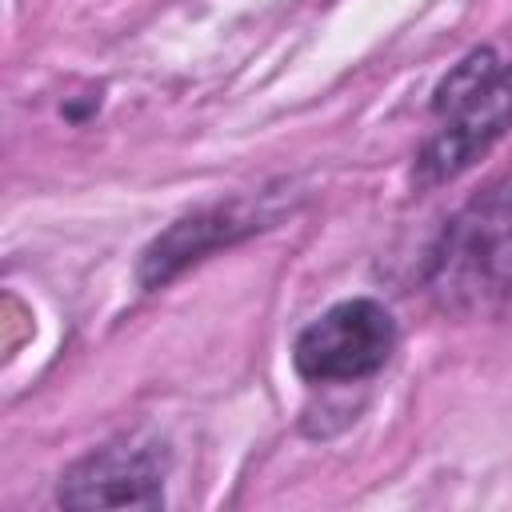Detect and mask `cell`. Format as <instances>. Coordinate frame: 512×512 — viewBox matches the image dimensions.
<instances>
[{
	"label": "cell",
	"mask_w": 512,
	"mask_h": 512,
	"mask_svg": "<svg viewBox=\"0 0 512 512\" xmlns=\"http://www.w3.org/2000/svg\"><path fill=\"white\" fill-rule=\"evenodd\" d=\"M396 336V320L380 300H340L296 336L292 368L308 384H356L388 364Z\"/></svg>",
	"instance_id": "cell-3"
},
{
	"label": "cell",
	"mask_w": 512,
	"mask_h": 512,
	"mask_svg": "<svg viewBox=\"0 0 512 512\" xmlns=\"http://www.w3.org/2000/svg\"><path fill=\"white\" fill-rule=\"evenodd\" d=\"M512 128V60L472 48L432 92V132L416 152V184L432 188L468 172Z\"/></svg>",
	"instance_id": "cell-1"
},
{
	"label": "cell",
	"mask_w": 512,
	"mask_h": 512,
	"mask_svg": "<svg viewBox=\"0 0 512 512\" xmlns=\"http://www.w3.org/2000/svg\"><path fill=\"white\" fill-rule=\"evenodd\" d=\"M168 476V444L128 432L80 456L56 488L64 508H160Z\"/></svg>",
	"instance_id": "cell-4"
},
{
	"label": "cell",
	"mask_w": 512,
	"mask_h": 512,
	"mask_svg": "<svg viewBox=\"0 0 512 512\" xmlns=\"http://www.w3.org/2000/svg\"><path fill=\"white\" fill-rule=\"evenodd\" d=\"M424 280L432 300L456 316H492L512 304V176L448 220Z\"/></svg>",
	"instance_id": "cell-2"
},
{
	"label": "cell",
	"mask_w": 512,
	"mask_h": 512,
	"mask_svg": "<svg viewBox=\"0 0 512 512\" xmlns=\"http://www.w3.org/2000/svg\"><path fill=\"white\" fill-rule=\"evenodd\" d=\"M280 216V196L260 192V196H244V200H228V204H208L196 208L188 216H180L176 224H168L144 252L136 264V280L144 288H160L172 276H180L188 264L204 260L216 248H228L260 228H272V220Z\"/></svg>",
	"instance_id": "cell-5"
}]
</instances>
